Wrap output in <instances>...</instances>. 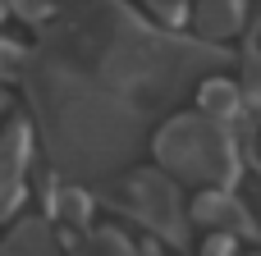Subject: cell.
I'll use <instances>...</instances> for the list:
<instances>
[{
	"label": "cell",
	"instance_id": "2",
	"mask_svg": "<svg viewBox=\"0 0 261 256\" xmlns=\"http://www.w3.org/2000/svg\"><path fill=\"white\" fill-rule=\"evenodd\" d=\"M41 243H46V234H41L37 224H28V229H18V234H14L9 256H46V252H41Z\"/></svg>",
	"mask_w": 261,
	"mask_h": 256
},
{
	"label": "cell",
	"instance_id": "1",
	"mask_svg": "<svg viewBox=\"0 0 261 256\" xmlns=\"http://www.w3.org/2000/svg\"><path fill=\"white\" fill-rule=\"evenodd\" d=\"M197 18H202L206 32L220 37V32H234V27H239V5H234V0H202Z\"/></svg>",
	"mask_w": 261,
	"mask_h": 256
}]
</instances>
